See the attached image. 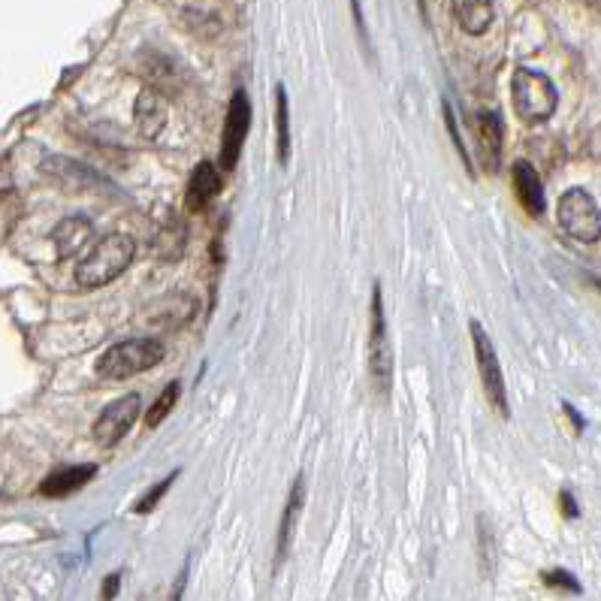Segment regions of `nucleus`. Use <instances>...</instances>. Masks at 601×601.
I'll return each instance as SVG.
<instances>
[{
	"instance_id": "1",
	"label": "nucleus",
	"mask_w": 601,
	"mask_h": 601,
	"mask_svg": "<svg viewBox=\"0 0 601 601\" xmlns=\"http://www.w3.org/2000/svg\"><path fill=\"white\" fill-rule=\"evenodd\" d=\"M133 254H136V245L130 236H121V233H109L103 236L76 266V284L82 290H94V287H103L109 281H115L130 263H133Z\"/></svg>"
},
{
	"instance_id": "19",
	"label": "nucleus",
	"mask_w": 601,
	"mask_h": 601,
	"mask_svg": "<svg viewBox=\"0 0 601 601\" xmlns=\"http://www.w3.org/2000/svg\"><path fill=\"white\" fill-rule=\"evenodd\" d=\"M176 478H179V472H173V475H170V478H164V481H161L158 487H152V490H148V493H145V496H142V499L136 502V508H133V511H136V514H148V511H152V508H155V505H158V502L164 499V493H167V490L173 487V481H176Z\"/></svg>"
},
{
	"instance_id": "14",
	"label": "nucleus",
	"mask_w": 601,
	"mask_h": 601,
	"mask_svg": "<svg viewBox=\"0 0 601 601\" xmlns=\"http://www.w3.org/2000/svg\"><path fill=\"white\" fill-rule=\"evenodd\" d=\"M450 13H454L460 31H466L472 37L487 34L490 25H493V4H487V0H463V4H450Z\"/></svg>"
},
{
	"instance_id": "9",
	"label": "nucleus",
	"mask_w": 601,
	"mask_h": 601,
	"mask_svg": "<svg viewBox=\"0 0 601 601\" xmlns=\"http://www.w3.org/2000/svg\"><path fill=\"white\" fill-rule=\"evenodd\" d=\"M91 239H94V224H91L88 218H82V215L64 218V221L55 227V233H52V242H55L61 260L79 257V254L91 245Z\"/></svg>"
},
{
	"instance_id": "7",
	"label": "nucleus",
	"mask_w": 601,
	"mask_h": 601,
	"mask_svg": "<svg viewBox=\"0 0 601 601\" xmlns=\"http://www.w3.org/2000/svg\"><path fill=\"white\" fill-rule=\"evenodd\" d=\"M248 130H251V97L239 88V91L230 97L227 118H224V130H221L218 167H221L224 173L236 170L239 155H242V148H245V139H248Z\"/></svg>"
},
{
	"instance_id": "12",
	"label": "nucleus",
	"mask_w": 601,
	"mask_h": 601,
	"mask_svg": "<svg viewBox=\"0 0 601 601\" xmlns=\"http://www.w3.org/2000/svg\"><path fill=\"white\" fill-rule=\"evenodd\" d=\"M136 121H139L142 136L155 139V136L164 130V124H167V100H164L158 91L145 88V91L136 97Z\"/></svg>"
},
{
	"instance_id": "15",
	"label": "nucleus",
	"mask_w": 601,
	"mask_h": 601,
	"mask_svg": "<svg viewBox=\"0 0 601 601\" xmlns=\"http://www.w3.org/2000/svg\"><path fill=\"white\" fill-rule=\"evenodd\" d=\"M478 139H481V155L487 170H499L502 158V139H505V124L496 112H484L478 118Z\"/></svg>"
},
{
	"instance_id": "8",
	"label": "nucleus",
	"mask_w": 601,
	"mask_h": 601,
	"mask_svg": "<svg viewBox=\"0 0 601 601\" xmlns=\"http://www.w3.org/2000/svg\"><path fill=\"white\" fill-rule=\"evenodd\" d=\"M139 411H142V399H139V393H127V396L109 402V405L100 411V417L94 420V441H97L100 447H112V444H118V441L133 429Z\"/></svg>"
},
{
	"instance_id": "23",
	"label": "nucleus",
	"mask_w": 601,
	"mask_h": 601,
	"mask_svg": "<svg viewBox=\"0 0 601 601\" xmlns=\"http://www.w3.org/2000/svg\"><path fill=\"white\" fill-rule=\"evenodd\" d=\"M185 583H188V565H185L182 574L176 577V586H173V592H170L167 601H182V595H185Z\"/></svg>"
},
{
	"instance_id": "24",
	"label": "nucleus",
	"mask_w": 601,
	"mask_h": 601,
	"mask_svg": "<svg viewBox=\"0 0 601 601\" xmlns=\"http://www.w3.org/2000/svg\"><path fill=\"white\" fill-rule=\"evenodd\" d=\"M559 502H562V511H565L568 517H577V508H574V499H571V493H559Z\"/></svg>"
},
{
	"instance_id": "18",
	"label": "nucleus",
	"mask_w": 601,
	"mask_h": 601,
	"mask_svg": "<svg viewBox=\"0 0 601 601\" xmlns=\"http://www.w3.org/2000/svg\"><path fill=\"white\" fill-rule=\"evenodd\" d=\"M179 396H182V384H179V381L167 384L164 393L152 402V408L145 411V426H148V429H158V426L170 417V411L176 408Z\"/></svg>"
},
{
	"instance_id": "20",
	"label": "nucleus",
	"mask_w": 601,
	"mask_h": 601,
	"mask_svg": "<svg viewBox=\"0 0 601 601\" xmlns=\"http://www.w3.org/2000/svg\"><path fill=\"white\" fill-rule=\"evenodd\" d=\"M444 121H447V133H450V139H454V148H457V152H460L463 164H466V167H469V173H472V161H469L466 142H463V136H460V127H457V115H454V109H450V103H444Z\"/></svg>"
},
{
	"instance_id": "17",
	"label": "nucleus",
	"mask_w": 601,
	"mask_h": 601,
	"mask_svg": "<svg viewBox=\"0 0 601 601\" xmlns=\"http://www.w3.org/2000/svg\"><path fill=\"white\" fill-rule=\"evenodd\" d=\"M275 124H278V164L290 161V112L284 85L275 88Z\"/></svg>"
},
{
	"instance_id": "5",
	"label": "nucleus",
	"mask_w": 601,
	"mask_h": 601,
	"mask_svg": "<svg viewBox=\"0 0 601 601\" xmlns=\"http://www.w3.org/2000/svg\"><path fill=\"white\" fill-rule=\"evenodd\" d=\"M369 375L381 393L390 390L393 378V351H390V336H387V318H384V299H381V284L372 290V327H369Z\"/></svg>"
},
{
	"instance_id": "13",
	"label": "nucleus",
	"mask_w": 601,
	"mask_h": 601,
	"mask_svg": "<svg viewBox=\"0 0 601 601\" xmlns=\"http://www.w3.org/2000/svg\"><path fill=\"white\" fill-rule=\"evenodd\" d=\"M303 502H306V478L296 475V481H293V487H290V496H287V505H284V514H281V526H278V544H275L278 562L287 556L290 535H293V529H296V520H299V511H303Z\"/></svg>"
},
{
	"instance_id": "22",
	"label": "nucleus",
	"mask_w": 601,
	"mask_h": 601,
	"mask_svg": "<svg viewBox=\"0 0 601 601\" xmlns=\"http://www.w3.org/2000/svg\"><path fill=\"white\" fill-rule=\"evenodd\" d=\"M118 586H121V574H118V571H112V574L103 580L100 601H115V595H118Z\"/></svg>"
},
{
	"instance_id": "4",
	"label": "nucleus",
	"mask_w": 601,
	"mask_h": 601,
	"mask_svg": "<svg viewBox=\"0 0 601 601\" xmlns=\"http://www.w3.org/2000/svg\"><path fill=\"white\" fill-rule=\"evenodd\" d=\"M556 218L562 224V230L583 242V245H595L601 239V212L592 194H586L583 188H571L559 197V209Z\"/></svg>"
},
{
	"instance_id": "10",
	"label": "nucleus",
	"mask_w": 601,
	"mask_h": 601,
	"mask_svg": "<svg viewBox=\"0 0 601 601\" xmlns=\"http://www.w3.org/2000/svg\"><path fill=\"white\" fill-rule=\"evenodd\" d=\"M218 194H221V173H218V167L209 164V161L197 164V170L191 173L188 191H185L188 212H203Z\"/></svg>"
},
{
	"instance_id": "6",
	"label": "nucleus",
	"mask_w": 601,
	"mask_h": 601,
	"mask_svg": "<svg viewBox=\"0 0 601 601\" xmlns=\"http://www.w3.org/2000/svg\"><path fill=\"white\" fill-rule=\"evenodd\" d=\"M472 342H475L478 375H481V384H484L487 399L493 402V408H496L502 417H511V408H508V387H505V375H502V366H499L493 339L487 336V330H484L478 321H472Z\"/></svg>"
},
{
	"instance_id": "3",
	"label": "nucleus",
	"mask_w": 601,
	"mask_h": 601,
	"mask_svg": "<svg viewBox=\"0 0 601 601\" xmlns=\"http://www.w3.org/2000/svg\"><path fill=\"white\" fill-rule=\"evenodd\" d=\"M511 97H514L517 118H523L526 124L547 121L556 112V103H559V94H556V85L550 82V76L541 73V70H529V67L514 70Z\"/></svg>"
},
{
	"instance_id": "21",
	"label": "nucleus",
	"mask_w": 601,
	"mask_h": 601,
	"mask_svg": "<svg viewBox=\"0 0 601 601\" xmlns=\"http://www.w3.org/2000/svg\"><path fill=\"white\" fill-rule=\"evenodd\" d=\"M544 580H547L550 586H565V589H571V592H580V583H577L568 571H547Z\"/></svg>"
},
{
	"instance_id": "11",
	"label": "nucleus",
	"mask_w": 601,
	"mask_h": 601,
	"mask_svg": "<svg viewBox=\"0 0 601 601\" xmlns=\"http://www.w3.org/2000/svg\"><path fill=\"white\" fill-rule=\"evenodd\" d=\"M511 176H514V188H517L520 206H523L532 218L544 215L547 200H544V185H541V176L535 173V167H532L529 161H517V164L511 167Z\"/></svg>"
},
{
	"instance_id": "16",
	"label": "nucleus",
	"mask_w": 601,
	"mask_h": 601,
	"mask_svg": "<svg viewBox=\"0 0 601 601\" xmlns=\"http://www.w3.org/2000/svg\"><path fill=\"white\" fill-rule=\"evenodd\" d=\"M94 475H97V466H94V463L73 466V469H61V472L49 475V478L40 484V493H43V496H70V493L82 490Z\"/></svg>"
},
{
	"instance_id": "2",
	"label": "nucleus",
	"mask_w": 601,
	"mask_h": 601,
	"mask_svg": "<svg viewBox=\"0 0 601 601\" xmlns=\"http://www.w3.org/2000/svg\"><path fill=\"white\" fill-rule=\"evenodd\" d=\"M164 357H167V348L158 339L118 342L97 360V375L106 378V381H127L139 372L155 369Z\"/></svg>"
}]
</instances>
